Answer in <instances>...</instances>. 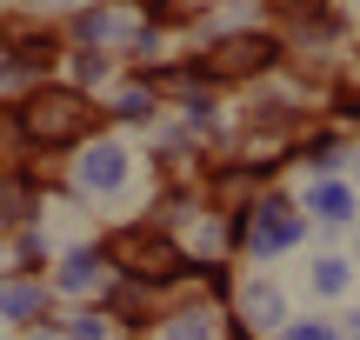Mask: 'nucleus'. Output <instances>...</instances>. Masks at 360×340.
Masks as SVG:
<instances>
[{
  "label": "nucleus",
  "instance_id": "nucleus-1",
  "mask_svg": "<svg viewBox=\"0 0 360 340\" xmlns=\"http://www.w3.org/2000/svg\"><path fill=\"white\" fill-rule=\"evenodd\" d=\"M13 127L34 147H74V140L94 133V100L74 93V87H34L20 100V114H13Z\"/></svg>",
  "mask_w": 360,
  "mask_h": 340
},
{
  "label": "nucleus",
  "instance_id": "nucleus-2",
  "mask_svg": "<svg viewBox=\"0 0 360 340\" xmlns=\"http://www.w3.org/2000/svg\"><path fill=\"white\" fill-rule=\"evenodd\" d=\"M267 60H274V34H233V40L200 53V74L207 80H240V74H260Z\"/></svg>",
  "mask_w": 360,
  "mask_h": 340
},
{
  "label": "nucleus",
  "instance_id": "nucleus-3",
  "mask_svg": "<svg viewBox=\"0 0 360 340\" xmlns=\"http://www.w3.org/2000/svg\"><path fill=\"white\" fill-rule=\"evenodd\" d=\"M114 261L127 267V274H174L180 267V254H174V240H160V234H147V227H134V234H120L114 240Z\"/></svg>",
  "mask_w": 360,
  "mask_h": 340
},
{
  "label": "nucleus",
  "instance_id": "nucleus-4",
  "mask_svg": "<svg viewBox=\"0 0 360 340\" xmlns=\"http://www.w3.org/2000/svg\"><path fill=\"white\" fill-rule=\"evenodd\" d=\"M120 167H127V160H120V147H114V140H101V147L87 154V167H80V181H87V187H114V181H120Z\"/></svg>",
  "mask_w": 360,
  "mask_h": 340
},
{
  "label": "nucleus",
  "instance_id": "nucleus-5",
  "mask_svg": "<svg viewBox=\"0 0 360 340\" xmlns=\"http://www.w3.org/2000/svg\"><path fill=\"white\" fill-rule=\"evenodd\" d=\"M294 340H327V334H321V327H300V334H294Z\"/></svg>",
  "mask_w": 360,
  "mask_h": 340
}]
</instances>
